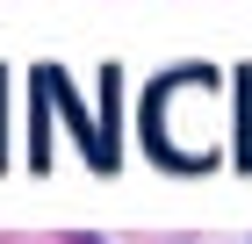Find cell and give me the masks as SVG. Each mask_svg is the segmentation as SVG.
<instances>
[{"mask_svg":"<svg viewBox=\"0 0 252 244\" xmlns=\"http://www.w3.org/2000/svg\"><path fill=\"white\" fill-rule=\"evenodd\" d=\"M0 94H7V72H0Z\"/></svg>","mask_w":252,"mask_h":244,"instance_id":"6da1fadb","label":"cell"}]
</instances>
